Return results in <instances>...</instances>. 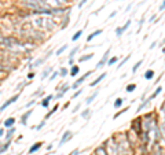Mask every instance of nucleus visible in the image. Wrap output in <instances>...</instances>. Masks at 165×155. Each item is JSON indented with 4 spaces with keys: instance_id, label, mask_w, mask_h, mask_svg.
I'll return each mask as SVG.
<instances>
[{
    "instance_id": "obj_42",
    "label": "nucleus",
    "mask_w": 165,
    "mask_h": 155,
    "mask_svg": "<svg viewBox=\"0 0 165 155\" xmlns=\"http://www.w3.org/2000/svg\"><path fill=\"white\" fill-rule=\"evenodd\" d=\"M81 92H83V91H77V92L74 93L73 96H72V99H76V98H77V96H78V95H80V93H81Z\"/></svg>"
},
{
    "instance_id": "obj_14",
    "label": "nucleus",
    "mask_w": 165,
    "mask_h": 155,
    "mask_svg": "<svg viewBox=\"0 0 165 155\" xmlns=\"http://www.w3.org/2000/svg\"><path fill=\"white\" fill-rule=\"evenodd\" d=\"M14 124H15V118H13V117L7 118L6 121H4V128H13Z\"/></svg>"
},
{
    "instance_id": "obj_6",
    "label": "nucleus",
    "mask_w": 165,
    "mask_h": 155,
    "mask_svg": "<svg viewBox=\"0 0 165 155\" xmlns=\"http://www.w3.org/2000/svg\"><path fill=\"white\" fill-rule=\"evenodd\" d=\"M109 55H110V48H109L106 52H105V55H103V58H102L101 61L98 62V65H96V69H102L106 63H108V61H109Z\"/></svg>"
},
{
    "instance_id": "obj_3",
    "label": "nucleus",
    "mask_w": 165,
    "mask_h": 155,
    "mask_svg": "<svg viewBox=\"0 0 165 155\" xmlns=\"http://www.w3.org/2000/svg\"><path fill=\"white\" fill-rule=\"evenodd\" d=\"M106 147L109 148V152L108 155H117V144H114V142H113V139H110L108 142V144H106Z\"/></svg>"
},
{
    "instance_id": "obj_13",
    "label": "nucleus",
    "mask_w": 165,
    "mask_h": 155,
    "mask_svg": "<svg viewBox=\"0 0 165 155\" xmlns=\"http://www.w3.org/2000/svg\"><path fill=\"white\" fill-rule=\"evenodd\" d=\"M106 73H102L101 75H99V77H98V78H96V80H94L92 81V82H91V84H89V85H91V87H95V85H98V84H99V82H101L102 80H103V78H106Z\"/></svg>"
},
{
    "instance_id": "obj_38",
    "label": "nucleus",
    "mask_w": 165,
    "mask_h": 155,
    "mask_svg": "<svg viewBox=\"0 0 165 155\" xmlns=\"http://www.w3.org/2000/svg\"><path fill=\"white\" fill-rule=\"evenodd\" d=\"M127 110H128V107H127V108H124V110H121V111H118V113H117V114H114V117H113V118H114V119H116V118H117V117H120L121 114H122V113H125V111H127Z\"/></svg>"
},
{
    "instance_id": "obj_54",
    "label": "nucleus",
    "mask_w": 165,
    "mask_h": 155,
    "mask_svg": "<svg viewBox=\"0 0 165 155\" xmlns=\"http://www.w3.org/2000/svg\"><path fill=\"white\" fill-rule=\"evenodd\" d=\"M162 51H164V52H165V48H164V50H162Z\"/></svg>"
},
{
    "instance_id": "obj_51",
    "label": "nucleus",
    "mask_w": 165,
    "mask_h": 155,
    "mask_svg": "<svg viewBox=\"0 0 165 155\" xmlns=\"http://www.w3.org/2000/svg\"><path fill=\"white\" fill-rule=\"evenodd\" d=\"M156 45H157V43H156V41H154V43H153L151 45H150V48H154V47H156Z\"/></svg>"
},
{
    "instance_id": "obj_20",
    "label": "nucleus",
    "mask_w": 165,
    "mask_h": 155,
    "mask_svg": "<svg viewBox=\"0 0 165 155\" xmlns=\"http://www.w3.org/2000/svg\"><path fill=\"white\" fill-rule=\"evenodd\" d=\"M8 148H10V142H6L4 144H1L0 146V155L3 154V152H6Z\"/></svg>"
},
{
    "instance_id": "obj_53",
    "label": "nucleus",
    "mask_w": 165,
    "mask_h": 155,
    "mask_svg": "<svg viewBox=\"0 0 165 155\" xmlns=\"http://www.w3.org/2000/svg\"><path fill=\"white\" fill-rule=\"evenodd\" d=\"M1 144H3V143H1V142H0V146H1Z\"/></svg>"
},
{
    "instance_id": "obj_4",
    "label": "nucleus",
    "mask_w": 165,
    "mask_h": 155,
    "mask_svg": "<svg viewBox=\"0 0 165 155\" xmlns=\"http://www.w3.org/2000/svg\"><path fill=\"white\" fill-rule=\"evenodd\" d=\"M18 98H19V95H14L13 98H10V99L7 100V102H4L3 104L0 106V113H1V111H4V110H6V108L8 107V106H10V104H13L14 102H17V100H18Z\"/></svg>"
},
{
    "instance_id": "obj_27",
    "label": "nucleus",
    "mask_w": 165,
    "mask_h": 155,
    "mask_svg": "<svg viewBox=\"0 0 165 155\" xmlns=\"http://www.w3.org/2000/svg\"><path fill=\"white\" fill-rule=\"evenodd\" d=\"M66 50H68V45L65 44V45H62L61 48H58V50L55 51V55H61V54H62V52H65Z\"/></svg>"
},
{
    "instance_id": "obj_36",
    "label": "nucleus",
    "mask_w": 165,
    "mask_h": 155,
    "mask_svg": "<svg viewBox=\"0 0 165 155\" xmlns=\"http://www.w3.org/2000/svg\"><path fill=\"white\" fill-rule=\"evenodd\" d=\"M135 88H136V85H135V84H129V85L127 87V92H132Z\"/></svg>"
},
{
    "instance_id": "obj_15",
    "label": "nucleus",
    "mask_w": 165,
    "mask_h": 155,
    "mask_svg": "<svg viewBox=\"0 0 165 155\" xmlns=\"http://www.w3.org/2000/svg\"><path fill=\"white\" fill-rule=\"evenodd\" d=\"M52 71H54V69L52 67H45L44 71L41 73V80H45V78L50 75V73H52Z\"/></svg>"
},
{
    "instance_id": "obj_29",
    "label": "nucleus",
    "mask_w": 165,
    "mask_h": 155,
    "mask_svg": "<svg viewBox=\"0 0 165 155\" xmlns=\"http://www.w3.org/2000/svg\"><path fill=\"white\" fill-rule=\"evenodd\" d=\"M81 34H83V30H78V32H76V34L72 37V41H77L78 38L81 37Z\"/></svg>"
},
{
    "instance_id": "obj_31",
    "label": "nucleus",
    "mask_w": 165,
    "mask_h": 155,
    "mask_svg": "<svg viewBox=\"0 0 165 155\" xmlns=\"http://www.w3.org/2000/svg\"><path fill=\"white\" fill-rule=\"evenodd\" d=\"M57 110H58V106H54V108H52V110H51L50 113H47V114H45V119H48V118H50L51 115L54 114V113L57 111Z\"/></svg>"
},
{
    "instance_id": "obj_45",
    "label": "nucleus",
    "mask_w": 165,
    "mask_h": 155,
    "mask_svg": "<svg viewBox=\"0 0 165 155\" xmlns=\"http://www.w3.org/2000/svg\"><path fill=\"white\" fill-rule=\"evenodd\" d=\"M161 130H162V133H164V137H165V122L161 125Z\"/></svg>"
},
{
    "instance_id": "obj_2",
    "label": "nucleus",
    "mask_w": 165,
    "mask_h": 155,
    "mask_svg": "<svg viewBox=\"0 0 165 155\" xmlns=\"http://www.w3.org/2000/svg\"><path fill=\"white\" fill-rule=\"evenodd\" d=\"M0 47H6V48L17 50V48L21 47V43H19L17 38L6 37V36H1V34H0Z\"/></svg>"
},
{
    "instance_id": "obj_49",
    "label": "nucleus",
    "mask_w": 165,
    "mask_h": 155,
    "mask_svg": "<svg viewBox=\"0 0 165 155\" xmlns=\"http://www.w3.org/2000/svg\"><path fill=\"white\" fill-rule=\"evenodd\" d=\"M3 135H4V129H3V128H0V137L3 136Z\"/></svg>"
},
{
    "instance_id": "obj_28",
    "label": "nucleus",
    "mask_w": 165,
    "mask_h": 155,
    "mask_svg": "<svg viewBox=\"0 0 165 155\" xmlns=\"http://www.w3.org/2000/svg\"><path fill=\"white\" fill-rule=\"evenodd\" d=\"M161 91H162V87L160 85V87L157 88V89H156V92L153 93V95H151V96H150V98H149V99H150V100H151V99H154V98H156V96H157L158 93H161Z\"/></svg>"
},
{
    "instance_id": "obj_41",
    "label": "nucleus",
    "mask_w": 165,
    "mask_h": 155,
    "mask_svg": "<svg viewBox=\"0 0 165 155\" xmlns=\"http://www.w3.org/2000/svg\"><path fill=\"white\" fill-rule=\"evenodd\" d=\"M33 104H34V100H30L29 103H26V104H25V107H26V108H28V107H32Z\"/></svg>"
},
{
    "instance_id": "obj_26",
    "label": "nucleus",
    "mask_w": 165,
    "mask_h": 155,
    "mask_svg": "<svg viewBox=\"0 0 165 155\" xmlns=\"http://www.w3.org/2000/svg\"><path fill=\"white\" fill-rule=\"evenodd\" d=\"M96 155H108L105 147H98V148H96Z\"/></svg>"
},
{
    "instance_id": "obj_22",
    "label": "nucleus",
    "mask_w": 165,
    "mask_h": 155,
    "mask_svg": "<svg viewBox=\"0 0 165 155\" xmlns=\"http://www.w3.org/2000/svg\"><path fill=\"white\" fill-rule=\"evenodd\" d=\"M129 59H131V55H127L125 58H124V59H122V61H121L120 63H118V66H117V69H121L122 66H124V65H125V63L128 62V61H129Z\"/></svg>"
},
{
    "instance_id": "obj_23",
    "label": "nucleus",
    "mask_w": 165,
    "mask_h": 155,
    "mask_svg": "<svg viewBox=\"0 0 165 155\" xmlns=\"http://www.w3.org/2000/svg\"><path fill=\"white\" fill-rule=\"evenodd\" d=\"M14 132H15V129H14V128H10V129H8V130H7V132H6V133H7V136H6L7 142H10V139H11V137H13Z\"/></svg>"
},
{
    "instance_id": "obj_47",
    "label": "nucleus",
    "mask_w": 165,
    "mask_h": 155,
    "mask_svg": "<svg viewBox=\"0 0 165 155\" xmlns=\"http://www.w3.org/2000/svg\"><path fill=\"white\" fill-rule=\"evenodd\" d=\"M165 8V0H164V3H162V4H161V6H160V11H162V10H164Z\"/></svg>"
},
{
    "instance_id": "obj_7",
    "label": "nucleus",
    "mask_w": 165,
    "mask_h": 155,
    "mask_svg": "<svg viewBox=\"0 0 165 155\" xmlns=\"http://www.w3.org/2000/svg\"><path fill=\"white\" fill-rule=\"evenodd\" d=\"M91 73H92V71H87V73H85V74L83 75L81 78H78V80H77L76 82H74V84H73V85H72V89H77V88L80 87V85H81L83 82H84V81H85V78H87V77H88V75H91Z\"/></svg>"
},
{
    "instance_id": "obj_10",
    "label": "nucleus",
    "mask_w": 165,
    "mask_h": 155,
    "mask_svg": "<svg viewBox=\"0 0 165 155\" xmlns=\"http://www.w3.org/2000/svg\"><path fill=\"white\" fill-rule=\"evenodd\" d=\"M72 136H73V135H72V132H69V130H68V132H65L64 136H62V139H61V142H59V146H64L68 140L72 139Z\"/></svg>"
},
{
    "instance_id": "obj_39",
    "label": "nucleus",
    "mask_w": 165,
    "mask_h": 155,
    "mask_svg": "<svg viewBox=\"0 0 165 155\" xmlns=\"http://www.w3.org/2000/svg\"><path fill=\"white\" fill-rule=\"evenodd\" d=\"M57 75H58V73H57V71H54V73H52V74H51V77H50V81L55 80V78H57Z\"/></svg>"
},
{
    "instance_id": "obj_40",
    "label": "nucleus",
    "mask_w": 165,
    "mask_h": 155,
    "mask_svg": "<svg viewBox=\"0 0 165 155\" xmlns=\"http://www.w3.org/2000/svg\"><path fill=\"white\" fill-rule=\"evenodd\" d=\"M44 125H45V122H44V121H43V122H41V124H40V125H37V126H36L34 129H36V130H40V129H41V128H43V126H44Z\"/></svg>"
},
{
    "instance_id": "obj_8",
    "label": "nucleus",
    "mask_w": 165,
    "mask_h": 155,
    "mask_svg": "<svg viewBox=\"0 0 165 155\" xmlns=\"http://www.w3.org/2000/svg\"><path fill=\"white\" fill-rule=\"evenodd\" d=\"M51 55H52V52H48V54H47L44 58H41V59H37V61H34V63H33V65H30V67H32V69L39 67V66H40V65H43V63H44Z\"/></svg>"
},
{
    "instance_id": "obj_52",
    "label": "nucleus",
    "mask_w": 165,
    "mask_h": 155,
    "mask_svg": "<svg viewBox=\"0 0 165 155\" xmlns=\"http://www.w3.org/2000/svg\"><path fill=\"white\" fill-rule=\"evenodd\" d=\"M0 71H4V67H3V66H0Z\"/></svg>"
},
{
    "instance_id": "obj_16",
    "label": "nucleus",
    "mask_w": 165,
    "mask_h": 155,
    "mask_svg": "<svg viewBox=\"0 0 165 155\" xmlns=\"http://www.w3.org/2000/svg\"><path fill=\"white\" fill-rule=\"evenodd\" d=\"M54 99V96L52 95H50V96H45L44 99H43V102H41V106L43 107H48V104H50V102Z\"/></svg>"
},
{
    "instance_id": "obj_25",
    "label": "nucleus",
    "mask_w": 165,
    "mask_h": 155,
    "mask_svg": "<svg viewBox=\"0 0 165 155\" xmlns=\"http://www.w3.org/2000/svg\"><path fill=\"white\" fill-rule=\"evenodd\" d=\"M153 77H154V71L153 70H147L146 73H145V78L146 80H151Z\"/></svg>"
},
{
    "instance_id": "obj_21",
    "label": "nucleus",
    "mask_w": 165,
    "mask_h": 155,
    "mask_svg": "<svg viewBox=\"0 0 165 155\" xmlns=\"http://www.w3.org/2000/svg\"><path fill=\"white\" fill-rule=\"evenodd\" d=\"M94 58V54H88V55H84L81 58H78V62H85V61H89Z\"/></svg>"
},
{
    "instance_id": "obj_11",
    "label": "nucleus",
    "mask_w": 165,
    "mask_h": 155,
    "mask_svg": "<svg viewBox=\"0 0 165 155\" xmlns=\"http://www.w3.org/2000/svg\"><path fill=\"white\" fill-rule=\"evenodd\" d=\"M41 146H43V143L41 142H37V143H34L32 147H30V150H29V154H34L36 151H39V150L41 148Z\"/></svg>"
},
{
    "instance_id": "obj_18",
    "label": "nucleus",
    "mask_w": 165,
    "mask_h": 155,
    "mask_svg": "<svg viewBox=\"0 0 165 155\" xmlns=\"http://www.w3.org/2000/svg\"><path fill=\"white\" fill-rule=\"evenodd\" d=\"M101 33H102V29H98V30L92 32V33H91V34H89L88 37H87V41H91V40H92V38H94V37H96V36H99V34H101Z\"/></svg>"
},
{
    "instance_id": "obj_32",
    "label": "nucleus",
    "mask_w": 165,
    "mask_h": 155,
    "mask_svg": "<svg viewBox=\"0 0 165 155\" xmlns=\"http://www.w3.org/2000/svg\"><path fill=\"white\" fill-rule=\"evenodd\" d=\"M142 63H143V61H139V62H136L135 65H133V67H132V73H135V71H136V70H138V69L140 67V65H142Z\"/></svg>"
},
{
    "instance_id": "obj_35",
    "label": "nucleus",
    "mask_w": 165,
    "mask_h": 155,
    "mask_svg": "<svg viewBox=\"0 0 165 155\" xmlns=\"http://www.w3.org/2000/svg\"><path fill=\"white\" fill-rule=\"evenodd\" d=\"M77 51H78V47H76L74 50H73V51H72V52H70L69 59H73V58H74V55H76V52H77Z\"/></svg>"
},
{
    "instance_id": "obj_50",
    "label": "nucleus",
    "mask_w": 165,
    "mask_h": 155,
    "mask_svg": "<svg viewBox=\"0 0 165 155\" xmlns=\"http://www.w3.org/2000/svg\"><path fill=\"white\" fill-rule=\"evenodd\" d=\"M78 108H80V104H77V106H76V107H74V110H73V113H76V111H77V110H78Z\"/></svg>"
},
{
    "instance_id": "obj_37",
    "label": "nucleus",
    "mask_w": 165,
    "mask_h": 155,
    "mask_svg": "<svg viewBox=\"0 0 165 155\" xmlns=\"http://www.w3.org/2000/svg\"><path fill=\"white\" fill-rule=\"evenodd\" d=\"M59 74H61V77H65V75L68 74V69H61V70H59Z\"/></svg>"
},
{
    "instance_id": "obj_19",
    "label": "nucleus",
    "mask_w": 165,
    "mask_h": 155,
    "mask_svg": "<svg viewBox=\"0 0 165 155\" xmlns=\"http://www.w3.org/2000/svg\"><path fill=\"white\" fill-rule=\"evenodd\" d=\"M68 91H69V85H65V87L62 88V91H59V93L57 95V98H55V99H61V98H62V96H64Z\"/></svg>"
},
{
    "instance_id": "obj_48",
    "label": "nucleus",
    "mask_w": 165,
    "mask_h": 155,
    "mask_svg": "<svg viewBox=\"0 0 165 155\" xmlns=\"http://www.w3.org/2000/svg\"><path fill=\"white\" fill-rule=\"evenodd\" d=\"M116 14H117V11H113V13L110 14V15H109V18H113V17H114Z\"/></svg>"
},
{
    "instance_id": "obj_9",
    "label": "nucleus",
    "mask_w": 165,
    "mask_h": 155,
    "mask_svg": "<svg viewBox=\"0 0 165 155\" xmlns=\"http://www.w3.org/2000/svg\"><path fill=\"white\" fill-rule=\"evenodd\" d=\"M129 26H131V19H128V21H127V24H125L124 26H121V28H117V29H116V34H117L118 37H121V36H122V33H124V32L127 30V29L129 28Z\"/></svg>"
},
{
    "instance_id": "obj_33",
    "label": "nucleus",
    "mask_w": 165,
    "mask_h": 155,
    "mask_svg": "<svg viewBox=\"0 0 165 155\" xmlns=\"http://www.w3.org/2000/svg\"><path fill=\"white\" fill-rule=\"evenodd\" d=\"M89 115H91V110H88V108H87V110H84V113L81 114L83 118H88Z\"/></svg>"
},
{
    "instance_id": "obj_34",
    "label": "nucleus",
    "mask_w": 165,
    "mask_h": 155,
    "mask_svg": "<svg viewBox=\"0 0 165 155\" xmlns=\"http://www.w3.org/2000/svg\"><path fill=\"white\" fill-rule=\"evenodd\" d=\"M122 102H124L122 99H117V100H116V102H114V107H116V108H118V107H121V104H122Z\"/></svg>"
},
{
    "instance_id": "obj_17",
    "label": "nucleus",
    "mask_w": 165,
    "mask_h": 155,
    "mask_svg": "<svg viewBox=\"0 0 165 155\" xmlns=\"http://www.w3.org/2000/svg\"><path fill=\"white\" fill-rule=\"evenodd\" d=\"M98 93H99V91H95V92L92 93V95H89L88 98H87V100H85V103H87V104H91V103L94 102V99H95L96 96H98Z\"/></svg>"
},
{
    "instance_id": "obj_46",
    "label": "nucleus",
    "mask_w": 165,
    "mask_h": 155,
    "mask_svg": "<svg viewBox=\"0 0 165 155\" xmlns=\"http://www.w3.org/2000/svg\"><path fill=\"white\" fill-rule=\"evenodd\" d=\"M33 77H34V73H29V74H28V78H29V80H32Z\"/></svg>"
},
{
    "instance_id": "obj_12",
    "label": "nucleus",
    "mask_w": 165,
    "mask_h": 155,
    "mask_svg": "<svg viewBox=\"0 0 165 155\" xmlns=\"http://www.w3.org/2000/svg\"><path fill=\"white\" fill-rule=\"evenodd\" d=\"M32 115V110H28L26 113L22 114V117H21V124L22 125H26V121H28V118Z\"/></svg>"
},
{
    "instance_id": "obj_5",
    "label": "nucleus",
    "mask_w": 165,
    "mask_h": 155,
    "mask_svg": "<svg viewBox=\"0 0 165 155\" xmlns=\"http://www.w3.org/2000/svg\"><path fill=\"white\" fill-rule=\"evenodd\" d=\"M45 3L48 7L51 6L52 8H59L65 4V0H45Z\"/></svg>"
},
{
    "instance_id": "obj_30",
    "label": "nucleus",
    "mask_w": 165,
    "mask_h": 155,
    "mask_svg": "<svg viewBox=\"0 0 165 155\" xmlns=\"http://www.w3.org/2000/svg\"><path fill=\"white\" fill-rule=\"evenodd\" d=\"M117 62H118V58H117V56H113V58H110L108 61V65L112 66V65H114V63H117Z\"/></svg>"
},
{
    "instance_id": "obj_24",
    "label": "nucleus",
    "mask_w": 165,
    "mask_h": 155,
    "mask_svg": "<svg viewBox=\"0 0 165 155\" xmlns=\"http://www.w3.org/2000/svg\"><path fill=\"white\" fill-rule=\"evenodd\" d=\"M78 70H80V69H78V66H72V70H70V75H72V77L77 75V74H78Z\"/></svg>"
},
{
    "instance_id": "obj_1",
    "label": "nucleus",
    "mask_w": 165,
    "mask_h": 155,
    "mask_svg": "<svg viewBox=\"0 0 165 155\" xmlns=\"http://www.w3.org/2000/svg\"><path fill=\"white\" fill-rule=\"evenodd\" d=\"M33 26H36L39 29H43V30H48V29H52L55 26V22L50 19L48 17H39V18H34L32 21Z\"/></svg>"
},
{
    "instance_id": "obj_44",
    "label": "nucleus",
    "mask_w": 165,
    "mask_h": 155,
    "mask_svg": "<svg viewBox=\"0 0 165 155\" xmlns=\"http://www.w3.org/2000/svg\"><path fill=\"white\" fill-rule=\"evenodd\" d=\"M78 151H80V150H78V148H76V150H74V151H72V152H70L69 155H77V154H78Z\"/></svg>"
},
{
    "instance_id": "obj_43",
    "label": "nucleus",
    "mask_w": 165,
    "mask_h": 155,
    "mask_svg": "<svg viewBox=\"0 0 165 155\" xmlns=\"http://www.w3.org/2000/svg\"><path fill=\"white\" fill-rule=\"evenodd\" d=\"M87 1H88V0H81V1H80V4H78V7H80V8H81V7L84 6V4H85V3H87Z\"/></svg>"
}]
</instances>
